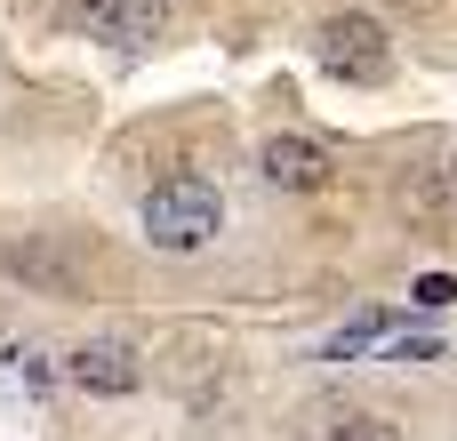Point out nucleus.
Returning <instances> with one entry per match:
<instances>
[{
    "mask_svg": "<svg viewBox=\"0 0 457 441\" xmlns=\"http://www.w3.org/2000/svg\"><path fill=\"white\" fill-rule=\"evenodd\" d=\"M145 241L153 249H169V257H185V249H209L217 241V225H225V201H217V185L209 177H161L153 193H145Z\"/></svg>",
    "mask_w": 457,
    "mask_h": 441,
    "instance_id": "obj_1",
    "label": "nucleus"
},
{
    "mask_svg": "<svg viewBox=\"0 0 457 441\" xmlns=\"http://www.w3.org/2000/svg\"><path fill=\"white\" fill-rule=\"evenodd\" d=\"M321 64H329L337 80H386V72H394L386 24H378V16H361V8L329 16V24H321Z\"/></svg>",
    "mask_w": 457,
    "mask_h": 441,
    "instance_id": "obj_2",
    "label": "nucleus"
},
{
    "mask_svg": "<svg viewBox=\"0 0 457 441\" xmlns=\"http://www.w3.org/2000/svg\"><path fill=\"white\" fill-rule=\"evenodd\" d=\"M64 378H72L80 394H137V386H145V362H137V345H120V337H88V345L64 354Z\"/></svg>",
    "mask_w": 457,
    "mask_h": 441,
    "instance_id": "obj_3",
    "label": "nucleus"
},
{
    "mask_svg": "<svg viewBox=\"0 0 457 441\" xmlns=\"http://www.w3.org/2000/svg\"><path fill=\"white\" fill-rule=\"evenodd\" d=\"M257 169H265L273 193H321V185H329V153H321L313 137H273V145L257 153Z\"/></svg>",
    "mask_w": 457,
    "mask_h": 441,
    "instance_id": "obj_4",
    "label": "nucleus"
},
{
    "mask_svg": "<svg viewBox=\"0 0 457 441\" xmlns=\"http://www.w3.org/2000/svg\"><path fill=\"white\" fill-rule=\"evenodd\" d=\"M72 16L112 48H145L161 32V0H72Z\"/></svg>",
    "mask_w": 457,
    "mask_h": 441,
    "instance_id": "obj_5",
    "label": "nucleus"
},
{
    "mask_svg": "<svg viewBox=\"0 0 457 441\" xmlns=\"http://www.w3.org/2000/svg\"><path fill=\"white\" fill-rule=\"evenodd\" d=\"M0 265H8L16 281H40V289H56V297H72V289H80V265H72L56 241H16Z\"/></svg>",
    "mask_w": 457,
    "mask_h": 441,
    "instance_id": "obj_6",
    "label": "nucleus"
},
{
    "mask_svg": "<svg viewBox=\"0 0 457 441\" xmlns=\"http://www.w3.org/2000/svg\"><path fill=\"white\" fill-rule=\"evenodd\" d=\"M0 394H8V402H16V394H24V402L48 394V370H40L32 345H8V354H0Z\"/></svg>",
    "mask_w": 457,
    "mask_h": 441,
    "instance_id": "obj_7",
    "label": "nucleus"
},
{
    "mask_svg": "<svg viewBox=\"0 0 457 441\" xmlns=\"http://www.w3.org/2000/svg\"><path fill=\"white\" fill-rule=\"evenodd\" d=\"M329 441H402V434H394L386 418H345V426H337Z\"/></svg>",
    "mask_w": 457,
    "mask_h": 441,
    "instance_id": "obj_8",
    "label": "nucleus"
},
{
    "mask_svg": "<svg viewBox=\"0 0 457 441\" xmlns=\"http://www.w3.org/2000/svg\"><path fill=\"white\" fill-rule=\"evenodd\" d=\"M450 177H457V161H450Z\"/></svg>",
    "mask_w": 457,
    "mask_h": 441,
    "instance_id": "obj_9",
    "label": "nucleus"
}]
</instances>
